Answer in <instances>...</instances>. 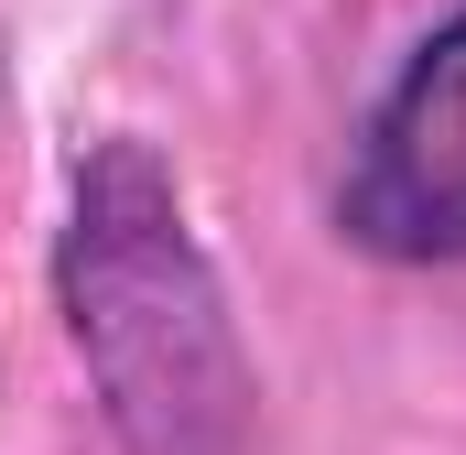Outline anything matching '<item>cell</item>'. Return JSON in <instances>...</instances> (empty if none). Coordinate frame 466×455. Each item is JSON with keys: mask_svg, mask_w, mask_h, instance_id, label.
<instances>
[{"mask_svg": "<svg viewBox=\"0 0 466 455\" xmlns=\"http://www.w3.org/2000/svg\"><path fill=\"white\" fill-rule=\"evenodd\" d=\"M66 315L76 358L109 390V423L141 455H218L249 412L228 304L185 238V207L141 141H109L66 228Z\"/></svg>", "mask_w": 466, "mask_h": 455, "instance_id": "obj_1", "label": "cell"}, {"mask_svg": "<svg viewBox=\"0 0 466 455\" xmlns=\"http://www.w3.org/2000/svg\"><path fill=\"white\" fill-rule=\"evenodd\" d=\"M337 228L380 260H466V11L412 44L337 185Z\"/></svg>", "mask_w": 466, "mask_h": 455, "instance_id": "obj_2", "label": "cell"}]
</instances>
